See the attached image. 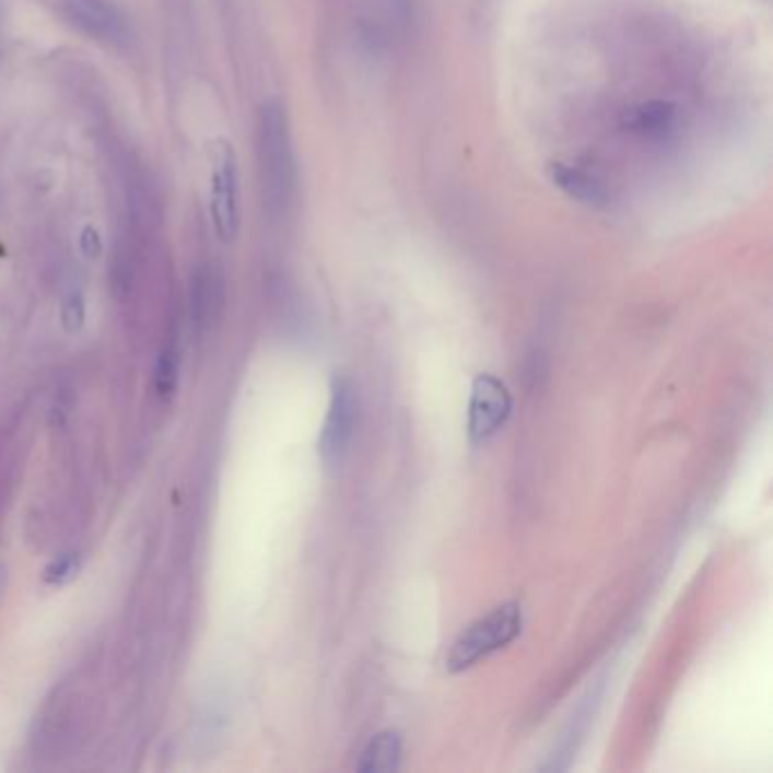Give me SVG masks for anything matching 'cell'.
Instances as JSON below:
<instances>
[{
    "label": "cell",
    "instance_id": "cell-7",
    "mask_svg": "<svg viewBox=\"0 0 773 773\" xmlns=\"http://www.w3.org/2000/svg\"><path fill=\"white\" fill-rule=\"evenodd\" d=\"M549 177L563 194H567L572 200H578L583 204L601 207L608 200V194L599 179L570 164H551Z\"/></svg>",
    "mask_w": 773,
    "mask_h": 773
},
{
    "label": "cell",
    "instance_id": "cell-8",
    "mask_svg": "<svg viewBox=\"0 0 773 773\" xmlns=\"http://www.w3.org/2000/svg\"><path fill=\"white\" fill-rule=\"evenodd\" d=\"M401 760V735L397 730H382L367 741L356 764L363 773L397 771Z\"/></svg>",
    "mask_w": 773,
    "mask_h": 773
},
{
    "label": "cell",
    "instance_id": "cell-1",
    "mask_svg": "<svg viewBox=\"0 0 773 773\" xmlns=\"http://www.w3.org/2000/svg\"><path fill=\"white\" fill-rule=\"evenodd\" d=\"M255 145L263 204L272 215H284L295 196V157L289 114L280 101L259 109Z\"/></svg>",
    "mask_w": 773,
    "mask_h": 773
},
{
    "label": "cell",
    "instance_id": "cell-6",
    "mask_svg": "<svg viewBox=\"0 0 773 773\" xmlns=\"http://www.w3.org/2000/svg\"><path fill=\"white\" fill-rule=\"evenodd\" d=\"M61 10L86 35L107 44L128 39V23L112 0H61Z\"/></svg>",
    "mask_w": 773,
    "mask_h": 773
},
{
    "label": "cell",
    "instance_id": "cell-5",
    "mask_svg": "<svg viewBox=\"0 0 773 773\" xmlns=\"http://www.w3.org/2000/svg\"><path fill=\"white\" fill-rule=\"evenodd\" d=\"M356 409L359 399L354 386L343 379L336 377L331 382V397H329V411L325 418V426L320 434V454L327 462H340L348 452V445L354 436V424H356Z\"/></svg>",
    "mask_w": 773,
    "mask_h": 773
},
{
    "label": "cell",
    "instance_id": "cell-10",
    "mask_svg": "<svg viewBox=\"0 0 773 773\" xmlns=\"http://www.w3.org/2000/svg\"><path fill=\"white\" fill-rule=\"evenodd\" d=\"M177 375H179L177 352L173 348H166L160 356V363H157V377H154V386H157V393L162 399L173 397V393L177 388Z\"/></svg>",
    "mask_w": 773,
    "mask_h": 773
},
{
    "label": "cell",
    "instance_id": "cell-3",
    "mask_svg": "<svg viewBox=\"0 0 773 773\" xmlns=\"http://www.w3.org/2000/svg\"><path fill=\"white\" fill-rule=\"evenodd\" d=\"M211 221L221 241L238 234V173L234 148L219 139L211 148Z\"/></svg>",
    "mask_w": 773,
    "mask_h": 773
},
{
    "label": "cell",
    "instance_id": "cell-11",
    "mask_svg": "<svg viewBox=\"0 0 773 773\" xmlns=\"http://www.w3.org/2000/svg\"><path fill=\"white\" fill-rule=\"evenodd\" d=\"M75 570H78V559H75V555H65V559L55 561V563L46 570L44 578H46V583H65L67 578H71V576L75 574Z\"/></svg>",
    "mask_w": 773,
    "mask_h": 773
},
{
    "label": "cell",
    "instance_id": "cell-9",
    "mask_svg": "<svg viewBox=\"0 0 773 773\" xmlns=\"http://www.w3.org/2000/svg\"><path fill=\"white\" fill-rule=\"evenodd\" d=\"M676 116V107L671 103L652 101L642 103L624 114V126L644 137H660L665 134Z\"/></svg>",
    "mask_w": 773,
    "mask_h": 773
},
{
    "label": "cell",
    "instance_id": "cell-4",
    "mask_svg": "<svg viewBox=\"0 0 773 773\" xmlns=\"http://www.w3.org/2000/svg\"><path fill=\"white\" fill-rule=\"evenodd\" d=\"M513 411V397L508 386L494 375H477L472 382L468 434L472 443H485L497 436Z\"/></svg>",
    "mask_w": 773,
    "mask_h": 773
},
{
    "label": "cell",
    "instance_id": "cell-2",
    "mask_svg": "<svg viewBox=\"0 0 773 773\" xmlns=\"http://www.w3.org/2000/svg\"><path fill=\"white\" fill-rule=\"evenodd\" d=\"M522 631V606L517 601L502 604L500 608H494L481 620L470 624L462 631L456 642L449 648V656L445 660V667L452 674L466 671L472 665H477L481 658H488L490 654L500 652L506 644H511Z\"/></svg>",
    "mask_w": 773,
    "mask_h": 773
}]
</instances>
